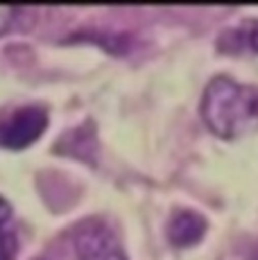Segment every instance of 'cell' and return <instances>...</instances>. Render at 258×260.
I'll use <instances>...</instances> for the list:
<instances>
[{
  "label": "cell",
  "mask_w": 258,
  "mask_h": 260,
  "mask_svg": "<svg viewBox=\"0 0 258 260\" xmlns=\"http://www.w3.org/2000/svg\"><path fill=\"white\" fill-rule=\"evenodd\" d=\"M73 240H75V251L79 260H127L113 231L102 219L93 217L82 222Z\"/></svg>",
  "instance_id": "3957f363"
},
{
  "label": "cell",
  "mask_w": 258,
  "mask_h": 260,
  "mask_svg": "<svg viewBox=\"0 0 258 260\" xmlns=\"http://www.w3.org/2000/svg\"><path fill=\"white\" fill-rule=\"evenodd\" d=\"M48 127V111L43 107H21L0 122V147L25 149L43 136Z\"/></svg>",
  "instance_id": "7a4b0ae2"
},
{
  "label": "cell",
  "mask_w": 258,
  "mask_h": 260,
  "mask_svg": "<svg viewBox=\"0 0 258 260\" xmlns=\"http://www.w3.org/2000/svg\"><path fill=\"white\" fill-rule=\"evenodd\" d=\"M217 50H222L227 54H240L251 50V52L258 54V21L247 18L238 27L222 32L220 39H217Z\"/></svg>",
  "instance_id": "5b68a950"
},
{
  "label": "cell",
  "mask_w": 258,
  "mask_h": 260,
  "mask_svg": "<svg viewBox=\"0 0 258 260\" xmlns=\"http://www.w3.org/2000/svg\"><path fill=\"white\" fill-rule=\"evenodd\" d=\"M206 233V219L200 213L181 208V211L172 213V217L166 224V236L172 247H192L197 244Z\"/></svg>",
  "instance_id": "277c9868"
},
{
  "label": "cell",
  "mask_w": 258,
  "mask_h": 260,
  "mask_svg": "<svg viewBox=\"0 0 258 260\" xmlns=\"http://www.w3.org/2000/svg\"><path fill=\"white\" fill-rule=\"evenodd\" d=\"M37 260H48V258H37Z\"/></svg>",
  "instance_id": "9c48e42d"
},
{
  "label": "cell",
  "mask_w": 258,
  "mask_h": 260,
  "mask_svg": "<svg viewBox=\"0 0 258 260\" xmlns=\"http://www.w3.org/2000/svg\"><path fill=\"white\" fill-rule=\"evenodd\" d=\"M29 14L27 9H18V7H0V37L7 32H12V29L18 27V23H21V16H25Z\"/></svg>",
  "instance_id": "8992f818"
},
{
  "label": "cell",
  "mask_w": 258,
  "mask_h": 260,
  "mask_svg": "<svg viewBox=\"0 0 258 260\" xmlns=\"http://www.w3.org/2000/svg\"><path fill=\"white\" fill-rule=\"evenodd\" d=\"M254 260H258V253H256V256H254Z\"/></svg>",
  "instance_id": "30bf717a"
},
{
  "label": "cell",
  "mask_w": 258,
  "mask_h": 260,
  "mask_svg": "<svg viewBox=\"0 0 258 260\" xmlns=\"http://www.w3.org/2000/svg\"><path fill=\"white\" fill-rule=\"evenodd\" d=\"M202 118L215 136L233 141L258 127V86L217 75L202 95Z\"/></svg>",
  "instance_id": "6da1fadb"
},
{
  "label": "cell",
  "mask_w": 258,
  "mask_h": 260,
  "mask_svg": "<svg viewBox=\"0 0 258 260\" xmlns=\"http://www.w3.org/2000/svg\"><path fill=\"white\" fill-rule=\"evenodd\" d=\"M18 249L16 236L12 231H5L0 229V260H14V253Z\"/></svg>",
  "instance_id": "52a82bcc"
},
{
  "label": "cell",
  "mask_w": 258,
  "mask_h": 260,
  "mask_svg": "<svg viewBox=\"0 0 258 260\" xmlns=\"http://www.w3.org/2000/svg\"><path fill=\"white\" fill-rule=\"evenodd\" d=\"M9 217H12V204H9L7 199L0 194V229L9 222Z\"/></svg>",
  "instance_id": "ba28073f"
}]
</instances>
